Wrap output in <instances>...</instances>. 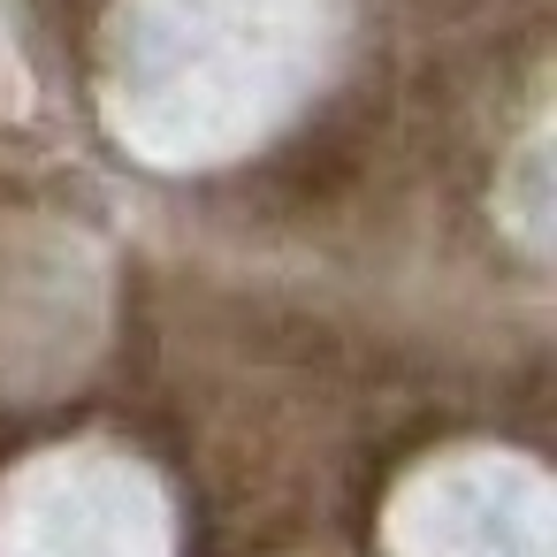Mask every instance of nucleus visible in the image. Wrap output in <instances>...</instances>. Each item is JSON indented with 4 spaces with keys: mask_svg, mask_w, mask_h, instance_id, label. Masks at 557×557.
<instances>
[]
</instances>
